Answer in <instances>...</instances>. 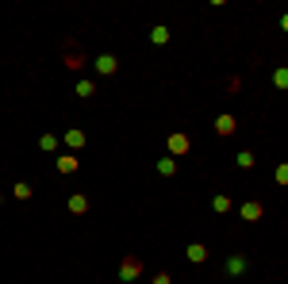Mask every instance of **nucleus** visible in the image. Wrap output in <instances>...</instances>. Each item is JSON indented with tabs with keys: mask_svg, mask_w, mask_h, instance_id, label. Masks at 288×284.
Wrapping results in <instances>:
<instances>
[{
	"mask_svg": "<svg viewBox=\"0 0 288 284\" xmlns=\"http://www.w3.org/2000/svg\"><path fill=\"white\" fill-rule=\"evenodd\" d=\"M139 273H142V265H139V258H123V265H119V276L127 284L131 280H139Z\"/></svg>",
	"mask_w": 288,
	"mask_h": 284,
	"instance_id": "nucleus-1",
	"label": "nucleus"
},
{
	"mask_svg": "<svg viewBox=\"0 0 288 284\" xmlns=\"http://www.w3.org/2000/svg\"><path fill=\"white\" fill-rule=\"evenodd\" d=\"M246 273V258L242 254H231L227 258V276H242Z\"/></svg>",
	"mask_w": 288,
	"mask_h": 284,
	"instance_id": "nucleus-2",
	"label": "nucleus"
},
{
	"mask_svg": "<svg viewBox=\"0 0 288 284\" xmlns=\"http://www.w3.org/2000/svg\"><path fill=\"white\" fill-rule=\"evenodd\" d=\"M169 150H173V154H188V138L184 135H169Z\"/></svg>",
	"mask_w": 288,
	"mask_h": 284,
	"instance_id": "nucleus-3",
	"label": "nucleus"
},
{
	"mask_svg": "<svg viewBox=\"0 0 288 284\" xmlns=\"http://www.w3.org/2000/svg\"><path fill=\"white\" fill-rule=\"evenodd\" d=\"M242 219L246 223H258L262 219V204H242Z\"/></svg>",
	"mask_w": 288,
	"mask_h": 284,
	"instance_id": "nucleus-4",
	"label": "nucleus"
},
{
	"mask_svg": "<svg viewBox=\"0 0 288 284\" xmlns=\"http://www.w3.org/2000/svg\"><path fill=\"white\" fill-rule=\"evenodd\" d=\"M215 131H219V135H231V131H235V115H219V119H215Z\"/></svg>",
	"mask_w": 288,
	"mask_h": 284,
	"instance_id": "nucleus-5",
	"label": "nucleus"
},
{
	"mask_svg": "<svg viewBox=\"0 0 288 284\" xmlns=\"http://www.w3.org/2000/svg\"><path fill=\"white\" fill-rule=\"evenodd\" d=\"M96 69H100V73H115V58L112 54H100V58H96Z\"/></svg>",
	"mask_w": 288,
	"mask_h": 284,
	"instance_id": "nucleus-6",
	"label": "nucleus"
},
{
	"mask_svg": "<svg viewBox=\"0 0 288 284\" xmlns=\"http://www.w3.org/2000/svg\"><path fill=\"white\" fill-rule=\"evenodd\" d=\"M73 169H77V157H73V154H61L58 157V173H73Z\"/></svg>",
	"mask_w": 288,
	"mask_h": 284,
	"instance_id": "nucleus-7",
	"label": "nucleus"
},
{
	"mask_svg": "<svg viewBox=\"0 0 288 284\" xmlns=\"http://www.w3.org/2000/svg\"><path fill=\"white\" fill-rule=\"evenodd\" d=\"M157 173H162V177H173V173H177V162H173V157H162V162H157Z\"/></svg>",
	"mask_w": 288,
	"mask_h": 284,
	"instance_id": "nucleus-8",
	"label": "nucleus"
},
{
	"mask_svg": "<svg viewBox=\"0 0 288 284\" xmlns=\"http://www.w3.org/2000/svg\"><path fill=\"white\" fill-rule=\"evenodd\" d=\"M66 142H70L73 150H81V146H85V135H81V131H70V135H66Z\"/></svg>",
	"mask_w": 288,
	"mask_h": 284,
	"instance_id": "nucleus-9",
	"label": "nucleus"
},
{
	"mask_svg": "<svg viewBox=\"0 0 288 284\" xmlns=\"http://www.w3.org/2000/svg\"><path fill=\"white\" fill-rule=\"evenodd\" d=\"M70 211H77V215H81V211H88V200L85 196H73L70 200Z\"/></svg>",
	"mask_w": 288,
	"mask_h": 284,
	"instance_id": "nucleus-10",
	"label": "nucleus"
},
{
	"mask_svg": "<svg viewBox=\"0 0 288 284\" xmlns=\"http://www.w3.org/2000/svg\"><path fill=\"white\" fill-rule=\"evenodd\" d=\"M92 92H96V85H92V81H81V85H77V96H85V100H88Z\"/></svg>",
	"mask_w": 288,
	"mask_h": 284,
	"instance_id": "nucleus-11",
	"label": "nucleus"
},
{
	"mask_svg": "<svg viewBox=\"0 0 288 284\" xmlns=\"http://www.w3.org/2000/svg\"><path fill=\"white\" fill-rule=\"evenodd\" d=\"M150 39H154V43H169V31H166V27H154V31H150Z\"/></svg>",
	"mask_w": 288,
	"mask_h": 284,
	"instance_id": "nucleus-12",
	"label": "nucleus"
},
{
	"mask_svg": "<svg viewBox=\"0 0 288 284\" xmlns=\"http://www.w3.org/2000/svg\"><path fill=\"white\" fill-rule=\"evenodd\" d=\"M39 146H43V150H58V138H54V135H43V138H39Z\"/></svg>",
	"mask_w": 288,
	"mask_h": 284,
	"instance_id": "nucleus-13",
	"label": "nucleus"
},
{
	"mask_svg": "<svg viewBox=\"0 0 288 284\" xmlns=\"http://www.w3.org/2000/svg\"><path fill=\"white\" fill-rule=\"evenodd\" d=\"M211 207H215V211H231V200L227 196H215V200H211Z\"/></svg>",
	"mask_w": 288,
	"mask_h": 284,
	"instance_id": "nucleus-14",
	"label": "nucleus"
},
{
	"mask_svg": "<svg viewBox=\"0 0 288 284\" xmlns=\"http://www.w3.org/2000/svg\"><path fill=\"white\" fill-rule=\"evenodd\" d=\"M188 258L192 261H204V258H208V250H204V246H188Z\"/></svg>",
	"mask_w": 288,
	"mask_h": 284,
	"instance_id": "nucleus-15",
	"label": "nucleus"
},
{
	"mask_svg": "<svg viewBox=\"0 0 288 284\" xmlns=\"http://www.w3.org/2000/svg\"><path fill=\"white\" fill-rule=\"evenodd\" d=\"M273 85H280V88H288V69H277V73H273Z\"/></svg>",
	"mask_w": 288,
	"mask_h": 284,
	"instance_id": "nucleus-16",
	"label": "nucleus"
},
{
	"mask_svg": "<svg viewBox=\"0 0 288 284\" xmlns=\"http://www.w3.org/2000/svg\"><path fill=\"white\" fill-rule=\"evenodd\" d=\"M235 162H238V165H242V169H250V165H253V154H250V150H242V154H238V157H235Z\"/></svg>",
	"mask_w": 288,
	"mask_h": 284,
	"instance_id": "nucleus-17",
	"label": "nucleus"
},
{
	"mask_svg": "<svg viewBox=\"0 0 288 284\" xmlns=\"http://www.w3.org/2000/svg\"><path fill=\"white\" fill-rule=\"evenodd\" d=\"M277 181H280V184H288V165H280V169H277Z\"/></svg>",
	"mask_w": 288,
	"mask_h": 284,
	"instance_id": "nucleus-18",
	"label": "nucleus"
},
{
	"mask_svg": "<svg viewBox=\"0 0 288 284\" xmlns=\"http://www.w3.org/2000/svg\"><path fill=\"white\" fill-rule=\"evenodd\" d=\"M154 284H169V273H157V276H154Z\"/></svg>",
	"mask_w": 288,
	"mask_h": 284,
	"instance_id": "nucleus-19",
	"label": "nucleus"
},
{
	"mask_svg": "<svg viewBox=\"0 0 288 284\" xmlns=\"http://www.w3.org/2000/svg\"><path fill=\"white\" fill-rule=\"evenodd\" d=\"M284 27H288V16H284Z\"/></svg>",
	"mask_w": 288,
	"mask_h": 284,
	"instance_id": "nucleus-20",
	"label": "nucleus"
}]
</instances>
